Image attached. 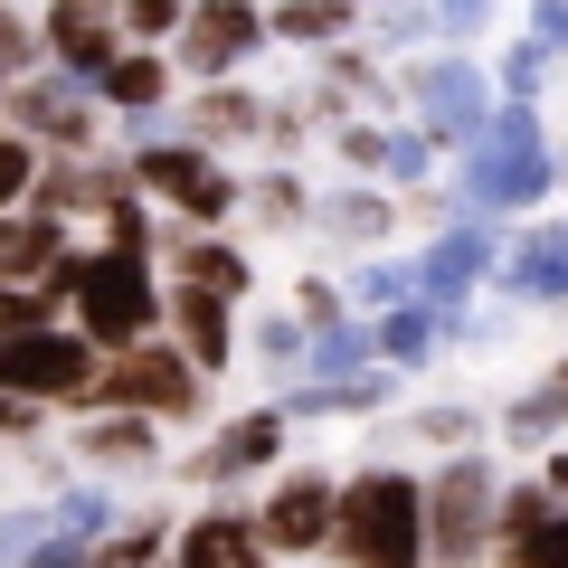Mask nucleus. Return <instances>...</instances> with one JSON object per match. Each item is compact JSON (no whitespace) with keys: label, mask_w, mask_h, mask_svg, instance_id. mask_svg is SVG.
Instances as JSON below:
<instances>
[{"label":"nucleus","mask_w":568,"mask_h":568,"mask_svg":"<svg viewBox=\"0 0 568 568\" xmlns=\"http://www.w3.org/2000/svg\"><path fill=\"white\" fill-rule=\"evenodd\" d=\"M549 190H559V142H549L540 104H493L484 133L455 152V200H465V219L521 227L530 209H549Z\"/></svg>","instance_id":"1"},{"label":"nucleus","mask_w":568,"mask_h":568,"mask_svg":"<svg viewBox=\"0 0 568 568\" xmlns=\"http://www.w3.org/2000/svg\"><path fill=\"white\" fill-rule=\"evenodd\" d=\"M48 284L67 294V323H77L85 342L104 351V361L162 332V265H152V256H114V246H67Z\"/></svg>","instance_id":"2"},{"label":"nucleus","mask_w":568,"mask_h":568,"mask_svg":"<svg viewBox=\"0 0 568 568\" xmlns=\"http://www.w3.org/2000/svg\"><path fill=\"white\" fill-rule=\"evenodd\" d=\"M342 568H426V474L407 465H351L342 521H332Z\"/></svg>","instance_id":"3"},{"label":"nucleus","mask_w":568,"mask_h":568,"mask_svg":"<svg viewBox=\"0 0 568 568\" xmlns=\"http://www.w3.org/2000/svg\"><path fill=\"white\" fill-rule=\"evenodd\" d=\"M493 511H503L493 446L436 455V474H426V568H493Z\"/></svg>","instance_id":"4"},{"label":"nucleus","mask_w":568,"mask_h":568,"mask_svg":"<svg viewBox=\"0 0 568 568\" xmlns=\"http://www.w3.org/2000/svg\"><path fill=\"white\" fill-rule=\"evenodd\" d=\"M123 171H133L142 200L171 209L181 227H227V219H237V200H246V181L209 152V142H190L181 123H171L162 142H133V152H123Z\"/></svg>","instance_id":"5"},{"label":"nucleus","mask_w":568,"mask_h":568,"mask_svg":"<svg viewBox=\"0 0 568 568\" xmlns=\"http://www.w3.org/2000/svg\"><path fill=\"white\" fill-rule=\"evenodd\" d=\"M398 95H407V123H417L436 152H465V142L484 133V114H493V67L465 58V48H446V58H407L398 67Z\"/></svg>","instance_id":"6"},{"label":"nucleus","mask_w":568,"mask_h":568,"mask_svg":"<svg viewBox=\"0 0 568 568\" xmlns=\"http://www.w3.org/2000/svg\"><path fill=\"white\" fill-rule=\"evenodd\" d=\"M104 379V351L85 342L77 323H48V332H20V342H0V388L29 407H48V417H77L85 398H95Z\"/></svg>","instance_id":"7"},{"label":"nucleus","mask_w":568,"mask_h":568,"mask_svg":"<svg viewBox=\"0 0 568 568\" xmlns=\"http://www.w3.org/2000/svg\"><path fill=\"white\" fill-rule=\"evenodd\" d=\"M85 407H133V417H162V426H190L209 407V379L181 361V342L171 332H152V342H133V351H114L104 361V379H95V398Z\"/></svg>","instance_id":"8"},{"label":"nucleus","mask_w":568,"mask_h":568,"mask_svg":"<svg viewBox=\"0 0 568 568\" xmlns=\"http://www.w3.org/2000/svg\"><path fill=\"white\" fill-rule=\"evenodd\" d=\"M246 521H256L265 559H323V549H332V521H342V474H323V465H275V474H265V493L246 503Z\"/></svg>","instance_id":"9"},{"label":"nucleus","mask_w":568,"mask_h":568,"mask_svg":"<svg viewBox=\"0 0 568 568\" xmlns=\"http://www.w3.org/2000/svg\"><path fill=\"white\" fill-rule=\"evenodd\" d=\"M0 123L39 152H104V104L95 85L58 77V67H29L20 85H0Z\"/></svg>","instance_id":"10"},{"label":"nucleus","mask_w":568,"mask_h":568,"mask_svg":"<svg viewBox=\"0 0 568 568\" xmlns=\"http://www.w3.org/2000/svg\"><path fill=\"white\" fill-rule=\"evenodd\" d=\"M284 446H294V417H284L275 398H256V407H237V417L209 426L200 446L181 455V474L200 493H237V484H265V474L284 465Z\"/></svg>","instance_id":"11"},{"label":"nucleus","mask_w":568,"mask_h":568,"mask_svg":"<svg viewBox=\"0 0 568 568\" xmlns=\"http://www.w3.org/2000/svg\"><path fill=\"white\" fill-rule=\"evenodd\" d=\"M265 48H275V39H265V0H190L181 39H171L162 58L181 67L190 85H219V77H246Z\"/></svg>","instance_id":"12"},{"label":"nucleus","mask_w":568,"mask_h":568,"mask_svg":"<svg viewBox=\"0 0 568 568\" xmlns=\"http://www.w3.org/2000/svg\"><path fill=\"white\" fill-rule=\"evenodd\" d=\"M503 237H511V227H484V219L426 227V246L407 256V284H417V304H436V313L455 323V313H465L474 294H493V265H503Z\"/></svg>","instance_id":"13"},{"label":"nucleus","mask_w":568,"mask_h":568,"mask_svg":"<svg viewBox=\"0 0 568 568\" xmlns=\"http://www.w3.org/2000/svg\"><path fill=\"white\" fill-rule=\"evenodd\" d=\"M133 190V171H123V152L104 142V152H39V181H29L20 209H48V219H104V209Z\"/></svg>","instance_id":"14"},{"label":"nucleus","mask_w":568,"mask_h":568,"mask_svg":"<svg viewBox=\"0 0 568 568\" xmlns=\"http://www.w3.org/2000/svg\"><path fill=\"white\" fill-rule=\"evenodd\" d=\"M493 294H503L511 313H568V237H559V219H521L503 237Z\"/></svg>","instance_id":"15"},{"label":"nucleus","mask_w":568,"mask_h":568,"mask_svg":"<svg viewBox=\"0 0 568 568\" xmlns=\"http://www.w3.org/2000/svg\"><path fill=\"white\" fill-rule=\"evenodd\" d=\"M29 20H39L48 67H58V77H77V85H95L104 67L123 58V20H114V0H39Z\"/></svg>","instance_id":"16"},{"label":"nucleus","mask_w":568,"mask_h":568,"mask_svg":"<svg viewBox=\"0 0 568 568\" xmlns=\"http://www.w3.org/2000/svg\"><path fill=\"white\" fill-rule=\"evenodd\" d=\"M67 465L104 474V484L152 474V465H162V417H133V407H77V426H67Z\"/></svg>","instance_id":"17"},{"label":"nucleus","mask_w":568,"mask_h":568,"mask_svg":"<svg viewBox=\"0 0 568 568\" xmlns=\"http://www.w3.org/2000/svg\"><path fill=\"white\" fill-rule=\"evenodd\" d=\"M493 568H568V511L549 503L530 474H503V511H493Z\"/></svg>","instance_id":"18"},{"label":"nucleus","mask_w":568,"mask_h":568,"mask_svg":"<svg viewBox=\"0 0 568 568\" xmlns=\"http://www.w3.org/2000/svg\"><path fill=\"white\" fill-rule=\"evenodd\" d=\"M162 332L181 342V361L200 369V379H227L237 369V304H219V294H200V284H181V275H162Z\"/></svg>","instance_id":"19"},{"label":"nucleus","mask_w":568,"mask_h":568,"mask_svg":"<svg viewBox=\"0 0 568 568\" xmlns=\"http://www.w3.org/2000/svg\"><path fill=\"white\" fill-rule=\"evenodd\" d=\"M171 568H275V559H265L246 503H227V493H219V503H200V511L171 521Z\"/></svg>","instance_id":"20"},{"label":"nucleus","mask_w":568,"mask_h":568,"mask_svg":"<svg viewBox=\"0 0 568 568\" xmlns=\"http://www.w3.org/2000/svg\"><path fill=\"white\" fill-rule=\"evenodd\" d=\"M313 237H332L342 256H379L398 237V190L388 181H332L313 200Z\"/></svg>","instance_id":"21"},{"label":"nucleus","mask_w":568,"mask_h":568,"mask_svg":"<svg viewBox=\"0 0 568 568\" xmlns=\"http://www.w3.org/2000/svg\"><path fill=\"white\" fill-rule=\"evenodd\" d=\"M162 275L200 284V294H219V304L246 313V294H256V256H246L227 227H181V237H162Z\"/></svg>","instance_id":"22"},{"label":"nucleus","mask_w":568,"mask_h":568,"mask_svg":"<svg viewBox=\"0 0 568 568\" xmlns=\"http://www.w3.org/2000/svg\"><path fill=\"white\" fill-rule=\"evenodd\" d=\"M181 133L190 142H209V152H256L265 142V85H246V77H219V85H190V104H181Z\"/></svg>","instance_id":"23"},{"label":"nucleus","mask_w":568,"mask_h":568,"mask_svg":"<svg viewBox=\"0 0 568 568\" xmlns=\"http://www.w3.org/2000/svg\"><path fill=\"white\" fill-rule=\"evenodd\" d=\"M304 95L323 104V123H332V114H388V95H398V77L379 67V48L342 39V48H323V58H313Z\"/></svg>","instance_id":"24"},{"label":"nucleus","mask_w":568,"mask_h":568,"mask_svg":"<svg viewBox=\"0 0 568 568\" xmlns=\"http://www.w3.org/2000/svg\"><path fill=\"white\" fill-rule=\"evenodd\" d=\"M559 436H568V351L540 361V379H530L521 398H503V417H493V446H511V455H540V446H559Z\"/></svg>","instance_id":"25"},{"label":"nucleus","mask_w":568,"mask_h":568,"mask_svg":"<svg viewBox=\"0 0 568 568\" xmlns=\"http://www.w3.org/2000/svg\"><path fill=\"white\" fill-rule=\"evenodd\" d=\"M388 398H398V369H361V379H284L275 407L294 426L304 417H388Z\"/></svg>","instance_id":"26"},{"label":"nucleus","mask_w":568,"mask_h":568,"mask_svg":"<svg viewBox=\"0 0 568 568\" xmlns=\"http://www.w3.org/2000/svg\"><path fill=\"white\" fill-rule=\"evenodd\" d=\"M67 246H77L67 219H48V209H0V284H48Z\"/></svg>","instance_id":"27"},{"label":"nucleus","mask_w":568,"mask_h":568,"mask_svg":"<svg viewBox=\"0 0 568 568\" xmlns=\"http://www.w3.org/2000/svg\"><path fill=\"white\" fill-rule=\"evenodd\" d=\"M369 342H379V369H398V379H407V369H426V361H446V351H455V323L436 304L407 294V304H388L379 323H369Z\"/></svg>","instance_id":"28"},{"label":"nucleus","mask_w":568,"mask_h":568,"mask_svg":"<svg viewBox=\"0 0 568 568\" xmlns=\"http://www.w3.org/2000/svg\"><path fill=\"white\" fill-rule=\"evenodd\" d=\"M171 95H181V67H171L162 48H123V58L95 77L104 114H171Z\"/></svg>","instance_id":"29"},{"label":"nucleus","mask_w":568,"mask_h":568,"mask_svg":"<svg viewBox=\"0 0 568 568\" xmlns=\"http://www.w3.org/2000/svg\"><path fill=\"white\" fill-rule=\"evenodd\" d=\"M114 521H123V484H104V474H67V484H48V530H58V540L95 549Z\"/></svg>","instance_id":"30"},{"label":"nucleus","mask_w":568,"mask_h":568,"mask_svg":"<svg viewBox=\"0 0 568 568\" xmlns=\"http://www.w3.org/2000/svg\"><path fill=\"white\" fill-rule=\"evenodd\" d=\"M265 39H275V48H304V58H323V48L361 39V10H342V0H265Z\"/></svg>","instance_id":"31"},{"label":"nucleus","mask_w":568,"mask_h":568,"mask_svg":"<svg viewBox=\"0 0 568 568\" xmlns=\"http://www.w3.org/2000/svg\"><path fill=\"white\" fill-rule=\"evenodd\" d=\"M398 436H417L426 455H465V446H493V417L474 398H417L398 417Z\"/></svg>","instance_id":"32"},{"label":"nucleus","mask_w":568,"mask_h":568,"mask_svg":"<svg viewBox=\"0 0 568 568\" xmlns=\"http://www.w3.org/2000/svg\"><path fill=\"white\" fill-rule=\"evenodd\" d=\"M237 219H256V227H275V237H304V227H313V190H304V171H294V162H265L256 181H246V200H237Z\"/></svg>","instance_id":"33"},{"label":"nucleus","mask_w":568,"mask_h":568,"mask_svg":"<svg viewBox=\"0 0 568 568\" xmlns=\"http://www.w3.org/2000/svg\"><path fill=\"white\" fill-rule=\"evenodd\" d=\"M568 77V58H549L540 39H503V58H493V104H549V85Z\"/></svg>","instance_id":"34"},{"label":"nucleus","mask_w":568,"mask_h":568,"mask_svg":"<svg viewBox=\"0 0 568 568\" xmlns=\"http://www.w3.org/2000/svg\"><path fill=\"white\" fill-rule=\"evenodd\" d=\"M237 342L256 351V369H265V379H275V388H284V379H304V342H313V332L294 323V304H265L256 323L237 332Z\"/></svg>","instance_id":"35"},{"label":"nucleus","mask_w":568,"mask_h":568,"mask_svg":"<svg viewBox=\"0 0 568 568\" xmlns=\"http://www.w3.org/2000/svg\"><path fill=\"white\" fill-rule=\"evenodd\" d=\"M323 142H332V162H342V181H379L388 171V114H332Z\"/></svg>","instance_id":"36"},{"label":"nucleus","mask_w":568,"mask_h":568,"mask_svg":"<svg viewBox=\"0 0 568 568\" xmlns=\"http://www.w3.org/2000/svg\"><path fill=\"white\" fill-rule=\"evenodd\" d=\"M417 284H407V256H351V284H342V304L361 313V323H379L388 304H407Z\"/></svg>","instance_id":"37"},{"label":"nucleus","mask_w":568,"mask_h":568,"mask_svg":"<svg viewBox=\"0 0 568 568\" xmlns=\"http://www.w3.org/2000/svg\"><path fill=\"white\" fill-rule=\"evenodd\" d=\"M95 246H114V256H152V265H162V219H152V200H142V190H123V200L95 219Z\"/></svg>","instance_id":"38"},{"label":"nucleus","mask_w":568,"mask_h":568,"mask_svg":"<svg viewBox=\"0 0 568 568\" xmlns=\"http://www.w3.org/2000/svg\"><path fill=\"white\" fill-rule=\"evenodd\" d=\"M361 29H369L379 58H398V48H417L426 29H436V10H426V0H361Z\"/></svg>","instance_id":"39"},{"label":"nucleus","mask_w":568,"mask_h":568,"mask_svg":"<svg viewBox=\"0 0 568 568\" xmlns=\"http://www.w3.org/2000/svg\"><path fill=\"white\" fill-rule=\"evenodd\" d=\"M48 323H67V294H58V284H0V342L48 332Z\"/></svg>","instance_id":"40"},{"label":"nucleus","mask_w":568,"mask_h":568,"mask_svg":"<svg viewBox=\"0 0 568 568\" xmlns=\"http://www.w3.org/2000/svg\"><path fill=\"white\" fill-rule=\"evenodd\" d=\"M436 162H446V152H436V142H426L417 123H388V171H379V181L398 190V200H407V190H426V181H436Z\"/></svg>","instance_id":"41"},{"label":"nucleus","mask_w":568,"mask_h":568,"mask_svg":"<svg viewBox=\"0 0 568 568\" xmlns=\"http://www.w3.org/2000/svg\"><path fill=\"white\" fill-rule=\"evenodd\" d=\"M181 10H190V0H114L123 48H171V39H181Z\"/></svg>","instance_id":"42"},{"label":"nucleus","mask_w":568,"mask_h":568,"mask_svg":"<svg viewBox=\"0 0 568 568\" xmlns=\"http://www.w3.org/2000/svg\"><path fill=\"white\" fill-rule=\"evenodd\" d=\"M29 67H48V48H39V20L0 0V85H20Z\"/></svg>","instance_id":"43"},{"label":"nucleus","mask_w":568,"mask_h":568,"mask_svg":"<svg viewBox=\"0 0 568 568\" xmlns=\"http://www.w3.org/2000/svg\"><path fill=\"white\" fill-rule=\"evenodd\" d=\"M48 540V503H0V568H20Z\"/></svg>","instance_id":"44"},{"label":"nucleus","mask_w":568,"mask_h":568,"mask_svg":"<svg viewBox=\"0 0 568 568\" xmlns=\"http://www.w3.org/2000/svg\"><path fill=\"white\" fill-rule=\"evenodd\" d=\"M342 275H294V323L304 332H323V323H342Z\"/></svg>","instance_id":"45"},{"label":"nucleus","mask_w":568,"mask_h":568,"mask_svg":"<svg viewBox=\"0 0 568 568\" xmlns=\"http://www.w3.org/2000/svg\"><path fill=\"white\" fill-rule=\"evenodd\" d=\"M29 181H39V142H20L10 123H0V209H20Z\"/></svg>","instance_id":"46"},{"label":"nucleus","mask_w":568,"mask_h":568,"mask_svg":"<svg viewBox=\"0 0 568 568\" xmlns=\"http://www.w3.org/2000/svg\"><path fill=\"white\" fill-rule=\"evenodd\" d=\"M426 10H436V29H446V39H484L503 0H426Z\"/></svg>","instance_id":"47"},{"label":"nucleus","mask_w":568,"mask_h":568,"mask_svg":"<svg viewBox=\"0 0 568 568\" xmlns=\"http://www.w3.org/2000/svg\"><path fill=\"white\" fill-rule=\"evenodd\" d=\"M530 39H540L549 58H568V0H530Z\"/></svg>","instance_id":"48"},{"label":"nucleus","mask_w":568,"mask_h":568,"mask_svg":"<svg viewBox=\"0 0 568 568\" xmlns=\"http://www.w3.org/2000/svg\"><path fill=\"white\" fill-rule=\"evenodd\" d=\"M530 484H540L549 503L568 511V436H559V446H540V474H530Z\"/></svg>","instance_id":"49"},{"label":"nucleus","mask_w":568,"mask_h":568,"mask_svg":"<svg viewBox=\"0 0 568 568\" xmlns=\"http://www.w3.org/2000/svg\"><path fill=\"white\" fill-rule=\"evenodd\" d=\"M20 568H85V549H77V540H58V530H48V540H39V549H29V559H20Z\"/></svg>","instance_id":"50"},{"label":"nucleus","mask_w":568,"mask_h":568,"mask_svg":"<svg viewBox=\"0 0 568 568\" xmlns=\"http://www.w3.org/2000/svg\"><path fill=\"white\" fill-rule=\"evenodd\" d=\"M559 190H568V142H559Z\"/></svg>","instance_id":"51"},{"label":"nucleus","mask_w":568,"mask_h":568,"mask_svg":"<svg viewBox=\"0 0 568 568\" xmlns=\"http://www.w3.org/2000/svg\"><path fill=\"white\" fill-rule=\"evenodd\" d=\"M10 10H39V0H10Z\"/></svg>","instance_id":"52"},{"label":"nucleus","mask_w":568,"mask_h":568,"mask_svg":"<svg viewBox=\"0 0 568 568\" xmlns=\"http://www.w3.org/2000/svg\"><path fill=\"white\" fill-rule=\"evenodd\" d=\"M342 10H361V0H342Z\"/></svg>","instance_id":"53"},{"label":"nucleus","mask_w":568,"mask_h":568,"mask_svg":"<svg viewBox=\"0 0 568 568\" xmlns=\"http://www.w3.org/2000/svg\"><path fill=\"white\" fill-rule=\"evenodd\" d=\"M559 237H568V219H559Z\"/></svg>","instance_id":"54"},{"label":"nucleus","mask_w":568,"mask_h":568,"mask_svg":"<svg viewBox=\"0 0 568 568\" xmlns=\"http://www.w3.org/2000/svg\"><path fill=\"white\" fill-rule=\"evenodd\" d=\"M162 568H171V559H162Z\"/></svg>","instance_id":"55"}]
</instances>
